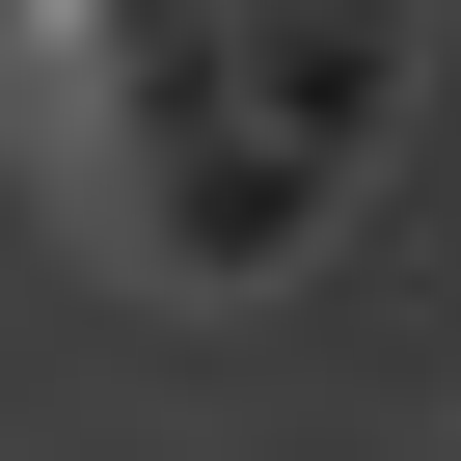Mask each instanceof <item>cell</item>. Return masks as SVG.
Instances as JSON below:
<instances>
[{
	"label": "cell",
	"instance_id": "cell-1",
	"mask_svg": "<svg viewBox=\"0 0 461 461\" xmlns=\"http://www.w3.org/2000/svg\"><path fill=\"white\" fill-rule=\"evenodd\" d=\"M28 82H55L82 217H109L136 163H190V136H245V109H272V82H245V0H55V28H28Z\"/></svg>",
	"mask_w": 461,
	"mask_h": 461
},
{
	"label": "cell",
	"instance_id": "cell-2",
	"mask_svg": "<svg viewBox=\"0 0 461 461\" xmlns=\"http://www.w3.org/2000/svg\"><path fill=\"white\" fill-rule=\"evenodd\" d=\"M109 245H136L163 299H299V272L353 245V163L245 109V136H190V163H136V190H109Z\"/></svg>",
	"mask_w": 461,
	"mask_h": 461
}]
</instances>
